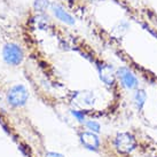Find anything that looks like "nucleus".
I'll use <instances>...</instances> for the list:
<instances>
[{
	"label": "nucleus",
	"instance_id": "f03ea898",
	"mask_svg": "<svg viewBox=\"0 0 157 157\" xmlns=\"http://www.w3.org/2000/svg\"><path fill=\"white\" fill-rule=\"evenodd\" d=\"M28 99L29 93L25 86L23 85H15L7 93V100L9 105H12L13 107H22L26 103Z\"/></svg>",
	"mask_w": 157,
	"mask_h": 157
},
{
	"label": "nucleus",
	"instance_id": "6e6552de",
	"mask_svg": "<svg viewBox=\"0 0 157 157\" xmlns=\"http://www.w3.org/2000/svg\"><path fill=\"white\" fill-rule=\"evenodd\" d=\"M77 105L82 107H91L94 105V95L91 92H78L76 95Z\"/></svg>",
	"mask_w": 157,
	"mask_h": 157
},
{
	"label": "nucleus",
	"instance_id": "ddd939ff",
	"mask_svg": "<svg viewBox=\"0 0 157 157\" xmlns=\"http://www.w3.org/2000/svg\"><path fill=\"white\" fill-rule=\"evenodd\" d=\"M45 157H64L62 154L59 153H54V151H51V153H47L45 155Z\"/></svg>",
	"mask_w": 157,
	"mask_h": 157
},
{
	"label": "nucleus",
	"instance_id": "9d476101",
	"mask_svg": "<svg viewBox=\"0 0 157 157\" xmlns=\"http://www.w3.org/2000/svg\"><path fill=\"white\" fill-rule=\"evenodd\" d=\"M33 7L37 12H45L49 7V0H35Z\"/></svg>",
	"mask_w": 157,
	"mask_h": 157
},
{
	"label": "nucleus",
	"instance_id": "f8f14e48",
	"mask_svg": "<svg viewBox=\"0 0 157 157\" xmlns=\"http://www.w3.org/2000/svg\"><path fill=\"white\" fill-rule=\"evenodd\" d=\"M71 115H72L79 123H85V115H84L83 111H79V110H71Z\"/></svg>",
	"mask_w": 157,
	"mask_h": 157
},
{
	"label": "nucleus",
	"instance_id": "f257e3e1",
	"mask_svg": "<svg viewBox=\"0 0 157 157\" xmlns=\"http://www.w3.org/2000/svg\"><path fill=\"white\" fill-rule=\"evenodd\" d=\"M115 147L121 154H130L136 147V141L131 133L121 132L115 138Z\"/></svg>",
	"mask_w": 157,
	"mask_h": 157
},
{
	"label": "nucleus",
	"instance_id": "1a4fd4ad",
	"mask_svg": "<svg viewBox=\"0 0 157 157\" xmlns=\"http://www.w3.org/2000/svg\"><path fill=\"white\" fill-rule=\"evenodd\" d=\"M147 101V94L144 90H136L133 95V102L138 110H141L144 108V103Z\"/></svg>",
	"mask_w": 157,
	"mask_h": 157
},
{
	"label": "nucleus",
	"instance_id": "423d86ee",
	"mask_svg": "<svg viewBox=\"0 0 157 157\" xmlns=\"http://www.w3.org/2000/svg\"><path fill=\"white\" fill-rule=\"evenodd\" d=\"M52 12H53V14L56 16V18H59L61 22L66 23V24H68V25H74L75 22H76L75 18L72 17V16H71V15H70L62 6H60V5L53 4L52 5Z\"/></svg>",
	"mask_w": 157,
	"mask_h": 157
},
{
	"label": "nucleus",
	"instance_id": "0eeeda50",
	"mask_svg": "<svg viewBox=\"0 0 157 157\" xmlns=\"http://www.w3.org/2000/svg\"><path fill=\"white\" fill-rule=\"evenodd\" d=\"M100 78L107 85H113L116 78V74L110 66H102L100 68Z\"/></svg>",
	"mask_w": 157,
	"mask_h": 157
},
{
	"label": "nucleus",
	"instance_id": "20e7f679",
	"mask_svg": "<svg viewBox=\"0 0 157 157\" xmlns=\"http://www.w3.org/2000/svg\"><path fill=\"white\" fill-rule=\"evenodd\" d=\"M116 76L126 90H135L139 86V80L136 78V76L126 67H121L116 71Z\"/></svg>",
	"mask_w": 157,
	"mask_h": 157
},
{
	"label": "nucleus",
	"instance_id": "4468645a",
	"mask_svg": "<svg viewBox=\"0 0 157 157\" xmlns=\"http://www.w3.org/2000/svg\"><path fill=\"white\" fill-rule=\"evenodd\" d=\"M91 1H94V2H99V1H102V0H91Z\"/></svg>",
	"mask_w": 157,
	"mask_h": 157
},
{
	"label": "nucleus",
	"instance_id": "9b49d317",
	"mask_svg": "<svg viewBox=\"0 0 157 157\" xmlns=\"http://www.w3.org/2000/svg\"><path fill=\"white\" fill-rule=\"evenodd\" d=\"M85 126L87 127V130H90V131L95 133V134H98L101 130L100 124L95 122V121H87V122H85Z\"/></svg>",
	"mask_w": 157,
	"mask_h": 157
},
{
	"label": "nucleus",
	"instance_id": "7ed1b4c3",
	"mask_svg": "<svg viewBox=\"0 0 157 157\" xmlns=\"http://www.w3.org/2000/svg\"><path fill=\"white\" fill-rule=\"evenodd\" d=\"M2 56L6 63L10 66H17L23 60V52L16 44H6L2 49Z\"/></svg>",
	"mask_w": 157,
	"mask_h": 157
},
{
	"label": "nucleus",
	"instance_id": "39448f33",
	"mask_svg": "<svg viewBox=\"0 0 157 157\" xmlns=\"http://www.w3.org/2000/svg\"><path fill=\"white\" fill-rule=\"evenodd\" d=\"M79 139H80L82 144L86 149H88V150L96 151L99 149V147H100V139L93 132H83V133H80L79 134Z\"/></svg>",
	"mask_w": 157,
	"mask_h": 157
}]
</instances>
